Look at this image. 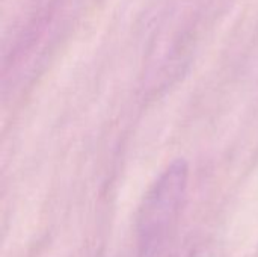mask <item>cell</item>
I'll list each match as a JSON object with an SVG mask.
<instances>
[{
  "label": "cell",
  "mask_w": 258,
  "mask_h": 257,
  "mask_svg": "<svg viewBox=\"0 0 258 257\" xmlns=\"http://www.w3.org/2000/svg\"><path fill=\"white\" fill-rule=\"evenodd\" d=\"M189 164L178 158L157 176L136 215L139 257H159L175 230L189 189Z\"/></svg>",
  "instance_id": "6da1fadb"
},
{
  "label": "cell",
  "mask_w": 258,
  "mask_h": 257,
  "mask_svg": "<svg viewBox=\"0 0 258 257\" xmlns=\"http://www.w3.org/2000/svg\"><path fill=\"white\" fill-rule=\"evenodd\" d=\"M187 257H219L216 251H213L212 248H206V247H200L195 251H192Z\"/></svg>",
  "instance_id": "7a4b0ae2"
}]
</instances>
